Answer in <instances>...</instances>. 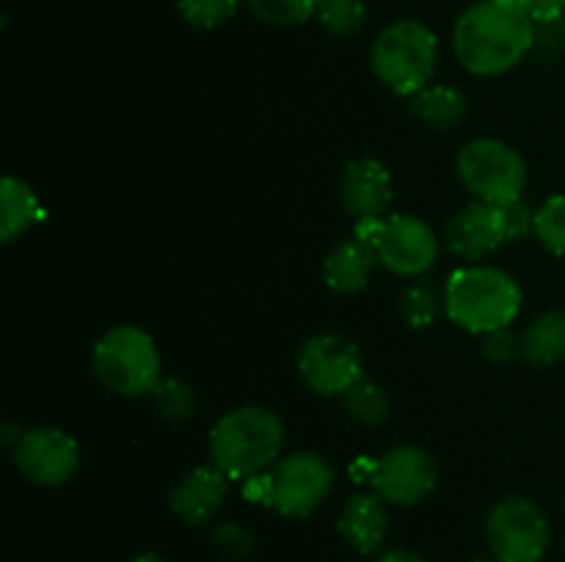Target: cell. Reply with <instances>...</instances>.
<instances>
[{
  "instance_id": "cell-1",
  "label": "cell",
  "mask_w": 565,
  "mask_h": 562,
  "mask_svg": "<svg viewBox=\"0 0 565 562\" xmlns=\"http://www.w3.org/2000/svg\"><path fill=\"white\" fill-rule=\"evenodd\" d=\"M539 25L522 6L502 0H478L458 17L452 50L469 75L497 77L511 72L533 50Z\"/></svg>"
},
{
  "instance_id": "cell-2",
  "label": "cell",
  "mask_w": 565,
  "mask_h": 562,
  "mask_svg": "<svg viewBox=\"0 0 565 562\" xmlns=\"http://www.w3.org/2000/svg\"><path fill=\"white\" fill-rule=\"evenodd\" d=\"M210 463L230 479H252L276 466L285 446V424L263 406L224 413L210 430Z\"/></svg>"
},
{
  "instance_id": "cell-3",
  "label": "cell",
  "mask_w": 565,
  "mask_h": 562,
  "mask_svg": "<svg viewBox=\"0 0 565 562\" xmlns=\"http://www.w3.org/2000/svg\"><path fill=\"white\" fill-rule=\"evenodd\" d=\"M445 312L469 334L508 328L522 312V290L505 270L469 264L456 270L445 284Z\"/></svg>"
},
{
  "instance_id": "cell-4",
  "label": "cell",
  "mask_w": 565,
  "mask_h": 562,
  "mask_svg": "<svg viewBox=\"0 0 565 562\" xmlns=\"http://www.w3.org/2000/svg\"><path fill=\"white\" fill-rule=\"evenodd\" d=\"M436 61H439V39L419 20L390 22L375 36L370 50L375 77L397 97H414L430 86Z\"/></svg>"
},
{
  "instance_id": "cell-5",
  "label": "cell",
  "mask_w": 565,
  "mask_h": 562,
  "mask_svg": "<svg viewBox=\"0 0 565 562\" xmlns=\"http://www.w3.org/2000/svg\"><path fill=\"white\" fill-rule=\"evenodd\" d=\"M94 375L119 397L152 395L160 383V353L152 336L138 325H116L94 345Z\"/></svg>"
},
{
  "instance_id": "cell-6",
  "label": "cell",
  "mask_w": 565,
  "mask_h": 562,
  "mask_svg": "<svg viewBox=\"0 0 565 562\" xmlns=\"http://www.w3.org/2000/svg\"><path fill=\"white\" fill-rule=\"evenodd\" d=\"M458 180L478 202L502 204L522 198L527 187V163L522 154L497 138H475L456 158Z\"/></svg>"
},
{
  "instance_id": "cell-7",
  "label": "cell",
  "mask_w": 565,
  "mask_h": 562,
  "mask_svg": "<svg viewBox=\"0 0 565 562\" xmlns=\"http://www.w3.org/2000/svg\"><path fill=\"white\" fill-rule=\"evenodd\" d=\"M550 540L546 512L527 496H505L486 516V543L497 562H541Z\"/></svg>"
},
{
  "instance_id": "cell-8",
  "label": "cell",
  "mask_w": 565,
  "mask_h": 562,
  "mask_svg": "<svg viewBox=\"0 0 565 562\" xmlns=\"http://www.w3.org/2000/svg\"><path fill=\"white\" fill-rule=\"evenodd\" d=\"M268 507L279 516L307 518L331 494L334 468L315 452H292L279 457L268 474Z\"/></svg>"
},
{
  "instance_id": "cell-9",
  "label": "cell",
  "mask_w": 565,
  "mask_h": 562,
  "mask_svg": "<svg viewBox=\"0 0 565 562\" xmlns=\"http://www.w3.org/2000/svg\"><path fill=\"white\" fill-rule=\"evenodd\" d=\"M434 455L417 444L392 446L370 466V485L384 501L397 507H412L436 488Z\"/></svg>"
},
{
  "instance_id": "cell-10",
  "label": "cell",
  "mask_w": 565,
  "mask_h": 562,
  "mask_svg": "<svg viewBox=\"0 0 565 562\" xmlns=\"http://www.w3.org/2000/svg\"><path fill=\"white\" fill-rule=\"evenodd\" d=\"M14 466L28 483L55 488L75 477L81 466V446L58 428H33L14 446Z\"/></svg>"
},
{
  "instance_id": "cell-11",
  "label": "cell",
  "mask_w": 565,
  "mask_h": 562,
  "mask_svg": "<svg viewBox=\"0 0 565 562\" xmlns=\"http://www.w3.org/2000/svg\"><path fill=\"white\" fill-rule=\"evenodd\" d=\"M298 372L303 383L318 395H345L362 380V356L356 342L340 334H318L307 339L298 356Z\"/></svg>"
},
{
  "instance_id": "cell-12",
  "label": "cell",
  "mask_w": 565,
  "mask_h": 562,
  "mask_svg": "<svg viewBox=\"0 0 565 562\" xmlns=\"http://www.w3.org/2000/svg\"><path fill=\"white\" fill-rule=\"evenodd\" d=\"M375 257L390 273L403 279H419L428 273L439 259V237L425 220L414 215H386L384 235H381Z\"/></svg>"
},
{
  "instance_id": "cell-13",
  "label": "cell",
  "mask_w": 565,
  "mask_h": 562,
  "mask_svg": "<svg viewBox=\"0 0 565 562\" xmlns=\"http://www.w3.org/2000/svg\"><path fill=\"white\" fill-rule=\"evenodd\" d=\"M392 174L381 160L362 158L345 165L340 180V202L353 218H384L390 209Z\"/></svg>"
},
{
  "instance_id": "cell-14",
  "label": "cell",
  "mask_w": 565,
  "mask_h": 562,
  "mask_svg": "<svg viewBox=\"0 0 565 562\" xmlns=\"http://www.w3.org/2000/svg\"><path fill=\"white\" fill-rule=\"evenodd\" d=\"M226 490H230V477L218 466H213V463L196 466L171 488V512L180 516L185 523H191V527L207 523L224 507Z\"/></svg>"
},
{
  "instance_id": "cell-15",
  "label": "cell",
  "mask_w": 565,
  "mask_h": 562,
  "mask_svg": "<svg viewBox=\"0 0 565 562\" xmlns=\"http://www.w3.org/2000/svg\"><path fill=\"white\" fill-rule=\"evenodd\" d=\"M445 242L456 257L469 259V262H478V259L494 253L505 242L494 204L475 202L458 209L447 224Z\"/></svg>"
},
{
  "instance_id": "cell-16",
  "label": "cell",
  "mask_w": 565,
  "mask_h": 562,
  "mask_svg": "<svg viewBox=\"0 0 565 562\" xmlns=\"http://www.w3.org/2000/svg\"><path fill=\"white\" fill-rule=\"evenodd\" d=\"M386 529H390V516L379 494L351 496L337 518V532L359 554H379L386 540Z\"/></svg>"
},
{
  "instance_id": "cell-17",
  "label": "cell",
  "mask_w": 565,
  "mask_h": 562,
  "mask_svg": "<svg viewBox=\"0 0 565 562\" xmlns=\"http://www.w3.org/2000/svg\"><path fill=\"white\" fill-rule=\"evenodd\" d=\"M375 257L373 248H367L364 242H359L356 237H348V240L337 242L329 251L323 262V281L329 290L340 292V295H353V292H362L370 284V275H373Z\"/></svg>"
},
{
  "instance_id": "cell-18",
  "label": "cell",
  "mask_w": 565,
  "mask_h": 562,
  "mask_svg": "<svg viewBox=\"0 0 565 562\" xmlns=\"http://www.w3.org/2000/svg\"><path fill=\"white\" fill-rule=\"evenodd\" d=\"M44 218V207L31 185L17 176H3L0 182V240L11 242Z\"/></svg>"
},
{
  "instance_id": "cell-19",
  "label": "cell",
  "mask_w": 565,
  "mask_h": 562,
  "mask_svg": "<svg viewBox=\"0 0 565 562\" xmlns=\"http://www.w3.org/2000/svg\"><path fill=\"white\" fill-rule=\"evenodd\" d=\"M522 356L535 367H555L565 361V312H546L535 317L519 336Z\"/></svg>"
},
{
  "instance_id": "cell-20",
  "label": "cell",
  "mask_w": 565,
  "mask_h": 562,
  "mask_svg": "<svg viewBox=\"0 0 565 562\" xmlns=\"http://www.w3.org/2000/svg\"><path fill=\"white\" fill-rule=\"evenodd\" d=\"M408 108L419 121H425L434 130H450L467 116V97L456 86L430 83L423 91L408 97Z\"/></svg>"
},
{
  "instance_id": "cell-21",
  "label": "cell",
  "mask_w": 565,
  "mask_h": 562,
  "mask_svg": "<svg viewBox=\"0 0 565 562\" xmlns=\"http://www.w3.org/2000/svg\"><path fill=\"white\" fill-rule=\"evenodd\" d=\"M342 408L362 428H379L390 417V397L373 380H359L342 395Z\"/></svg>"
},
{
  "instance_id": "cell-22",
  "label": "cell",
  "mask_w": 565,
  "mask_h": 562,
  "mask_svg": "<svg viewBox=\"0 0 565 562\" xmlns=\"http://www.w3.org/2000/svg\"><path fill=\"white\" fill-rule=\"evenodd\" d=\"M445 309V295H439L430 281H414L401 292V314L412 328H430Z\"/></svg>"
},
{
  "instance_id": "cell-23",
  "label": "cell",
  "mask_w": 565,
  "mask_h": 562,
  "mask_svg": "<svg viewBox=\"0 0 565 562\" xmlns=\"http://www.w3.org/2000/svg\"><path fill=\"white\" fill-rule=\"evenodd\" d=\"M318 20L331 36H353L367 22L364 0H318Z\"/></svg>"
},
{
  "instance_id": "cell-24",
  "label": "cell",
  "mask_w": 565,
  "mask_h": 562,
  "mask_svg": "<svg viewBox=\"0 0 565 562\" xmlns=\"http://www.w3.org/2000/svg\"><path fill=\"white\" fill-rule=\"evenodd\" d=\"M535 237L555 257H565V193L546 198L535 209Z\"/></svg>"
},
{
  "instance_id": "cell-25",
  "label": "cell",
  "mask_w": 565,
  "mask_h": 562,
  "mask_svg": "<svg viewBox=\"0 0 565 562\" xmlns=\"http://www.w3.org/2000/svg\"><path fill=\"white\" fill-rule=\"evenodd\" d=\"M152 402L160 417L171 419V422H182L196 411V395H193L191 383L180 378H160L152 391Z\"/></svg>"
},
{
  "instance_id": "cell-26",
  "label": "cell",
  "mask_w": 565,
  "mask_h": 562,
  "mask_svg": "<svg viewBox=\"0 0 565 562\" xmlns=\"http://www.w3.org/2000/svg\"><path fill=\"white\" fill-rule=\"evenodd\" d=\"M246 3L259 20L276 28L301 25L318 11V0H246Z\"/></svg>"
},
{
  "instance_id": "cell-27",
  "label": "cell",
  "mask_w": 565,
  "mask_h": 562,
  "mask_svg": "<svg viewBox=\"0 0 565 562\" xmlns=\"http://www.w3.org/2000/svg\"><path fill=\"white\" fill-rule=\"evenodd\" d=\"M241 0H177V9L193 28H218L237 11Z\"/></svg>"
},
{
  "instance_id": "cell-28",
  "label": "cell",
  "mask_w": 565,
  "mask_h": 562,
  "mask_svg": "<svg viewBox=\"0 0 565 562\" xmlns=\"http://www.w3.org/2000/svg\"><path fill=\"white\" fill-rule=\"evenodd\" d=\"M497 215H500L502 235L505 242L524 240V237L535 235V209H530L522 198H513V202L494 204Z\"/></svg>"
},
{
  "instance_id": "cell-29",
  "label": "cell",
  "mask_w": 565,
  "mask_h": 562,
  "mask_svg": "<svg viewBox=\"0 0 565 562\" xmlns=\"http://www.w3.org/2000/svg\"><path fill=\"white\" fill-rule=\"evenodd\" d=\"M210 543L218 554H224L226 560H248L254 554V538L248 529L237 527V523H218L210 534Z\"/></svg>"
},
{
  "instance_id": "cell-30",
  "label": "cell",
  "mask_w": 565,
  "mask_h": 562,
  "mask_svg": "<svg viewBox=\"0 0 565 562\" xmlns=\"http://www.w3.org/2000/svg\"><path fill=\"white\" fill-rule=\"evenodd\" d=\"M483 353L491 361H513L516 356H522V345H519V336L511 334V328L491 331L483 336Z\"/></svg>"
},
{
  "instance_id": "cell-31",
  "label": "cell",
  "mask_w": 565,
  "mask_h": 562,
  "mask_svg": "<svg viewBox=\"0 0 565 562\" xmlns=\"http://www.w3.org/2000/svg\"><path fill=\"white\" fill-rule=\"evenodd\" d=\"M519 6L535 25H552L565 17V0H519Z\"/></svg>"
},
{
  "instance_id": "cell-32",
  "label": "cell",
  "mask_w": 565,
  "mask_h": 562,
  "mask_svg": "<svg viewBox=\"0 0 565 562\" xmlns=\"http://www.w3.org/2000/svg\"><path fill=\"white\" fill-rule=\"evenodd\" d=\"M384 226L386 218H359L356 226H353V237L375 251L381 242V235H384Z\"/></svg>"
},
{
  "instance_id": "cell-33",
  "label": "cell",
  "mask_w": 565,
  "mask_h": 562,
  "mask_svg": "<svg viewBox=\"0 0 565 562\" xmlns=\"http://www.w3.org/2000/svg\"><path fill=\"white\" fill-rule=\"evenodd\" d=\"M375 562H425V560L408 549H392V551H384Z\"/></svg>"
},
{
  "instance_id": "cell-34",
  "label": "cell",
  "mask_w": 565,
  "mask_h": 562,
  "mask_svg": "<svg viewBox=\"0 0 565 562\" xmlns=\"http://www.w3.org/2000/svg\"><path fill=\"white\" fill-rule=\"evenodd\" d=\"M127 562H166V560H163V556L152 554V551H147V554H136L132 560H127Z\"/></svg>"
},
{
  "instance_id": "cell-35",
  "label": "cell",
  "mask_w": 565,
  "mask_h": 562,
  "mask_svg": "<svg viewBox=\"0 0 565 562\" xmlns=\"http://www.w3.org/2000/svg\"><path fill=\"white\" fill-rule=\"evenodd\" d=\"M502 3H513V6H519V0H502Z\"/></svg>"
},
{
  "instance_id": "cell-36",
  "label": "cell",
  "mask_w": 565,
  "mask_h": 562,
  "mask_svg": "<svg viewBox=\"0 0 565 562\" xmlns=\"http://www.w3.org/2000/svg\"><path fill=\"white\" fill-rule=\"evenodd\" d=\"M472 562H497V560H494V556H491V560H472Z\"/></svg>"
}]
</instances>
